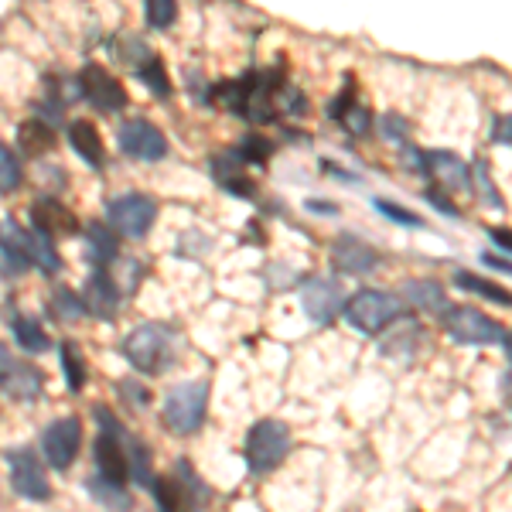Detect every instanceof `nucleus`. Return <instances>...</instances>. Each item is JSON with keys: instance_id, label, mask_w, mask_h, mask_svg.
<instances>
[{"instance_id": "obj_27", "label": "nucleus", "mask_w": 512, "mask_h": 512, "mask_svg": "<svg viewBox=\"0 0 512 512\" xmlns=\"http://www.w3.org/2000/svg\"><path fill=\"white\" fill-rule=\"evenodd\" d=\"M137 76L147 82V89H151L154 96H171V79H168V72H164V62L158 59V55H151L144 65L137 69Z\"/></svg>"}, {"instance_id": "obj_44", "label": "nucleus", "mask_w": 512, "mask_h": 512, "mask_svg": "<svg viewBox=\"0 0 512 512\" xmlns=\"http://www.w3.org/2000/svg\"><path fill=\"white\" fill-rule=\"evenodd\" d=\"M502 345H506V355H509V362H512V332H506V338H502Z\"/></svg>"}, {"instance_id": "obj_12", "label": "nucleus", "mask_w": 512, "mask_h": 512, "mask_svg": "<svg viewBox=\"0 0 512 512\" xmlns=\"http://www.w3.org/2000/svg\"><path fill=\"white\" fill-rule=\"evenodd\" d=\"M332 263H335V270H342V274H369V270L379 267V253L366 243V239L342 233L332 243Z\"/></svg>"}, {"instance_id": "obj_8", "label": "nucleus", "mask_w": 512, "mask_h": 512, "mask_svg": "<svg viewBox=\"0 0 512 512\" xmlns=\"http://www.w3.org/2000/svg\"><path fill=\"white\" fill-rule=\"evenodd\" d=\"M82 448V424L76 417H59L45 427L41 434V451H45V461L55 468V472H69L79 458Z\"/></svg>"}, {"instance_id": "obj_36", "label": "nucleus", "mask_w": 512, "mask_h": 512, "mask_svg": "<svg viewBox=\"0 0 512 512\" xmlns=\"http://www.w3.org/2000/svg\"><path fill=\"white\" fill-rule=\"evenodd\" d=\"M492 144H506L512 147V113H499L492 123Z\"/></svg>"}, {"instance_id": "obj_17", "label": "nucleus", "mask_w": 512, "mask_h": 512, "mask_svg": "<svg viewBox=\"0 0 512 512\" xmlns=\"http://www.w3.org/2000/svg\"><path fill=\"white\" fill-rule=\"evenodd\" d=\"M69 144H72V151H76L79 158L89 164V168L103 171L106 147H103V137H99V130L93 127V123H89V120H72L69 123Z\"/></svg>"}, {"instance_id": "obj_34", "label": "nucleus", "mask_w": 512, "mask_h": 512, "mask_svg": "<svg viewBox=\"0 0 512 512\" xmlns=\"http://www.w3.org/2000/svg\"><path fill=\"white\" fill-rule=\"evenodd\" d=\"M383 134L396 140V144H407V137H410V123L403 120V117H396V113H386L383 117Z\"/></svg>"}, {"instance_id": "obj_31", "label": "nucleus", "mask_w": 512, "mask_h": 512, "mask_svg": "<svg viewBox=\"0 0 512 512\" xmlns=\"http://www.w3.org/2000/svg\"><path fill=\"white\" fill-rule=\"evenodd\" d=\"M270 151H274V144L270 140H263V137H243V144H239V161L243 164H250V161H256V164H263L270 158Z\"/></svg>"}, {"instance_id": "obj_41", "label": "nucleus", "mask_w": 512, "mask_h": 512, "mask_svg": "<svg viewBox=\"0 0 512 512\" xmlns=\"http://www.w3.org/2000/svg\"><path fill=\"white\" fill-rule=\"evenodd\" d=\"M482 263H485V267H492V270H506V274H512V263L499 260V256H492V253H485V256H482Z\"/></svg>"}, {"instance_id": "obj_15", "label": "nucleus", "mask_w": 512, "mask_h": 512, "mask_svg": "<svg viewBox=\"0 0 512 512\" xmlns=\"http://www.w3.org/2000/svg\"><path fill=\"white\" fill-rule=\"evenodd\" d=\"M427 175H434L437 185L451 188V192H468V188H472V168H468L454 151L427 154Z\"/></svg>"}, {"instance_id": "obj_42", "label": "nucleus", "mask_w": 512, "mask_h": 512, "mask_svg": "<svg viewBox=\"0 0 512 512\" xmlns=\"http://www.w3.org/2000/svg\"><path fill=\"white\" fill-rule=\"evenodd\" d=\"M308 209H311V212H321V216H335V212H338L332 202H315V198L308 202Z\"/></svg>"}, {"instance_id": "obj_11", "label": "nucleus", "mask_w": 512, "mask_h": 512, "mask_svg": "<svg viewBox=\"0 0 512 512\" xmlns=\"http://www.w3.org/2000/svg\"><path fill=\"white\" fill-rule=\"evenodd\" d=\"M79 93L86 96L89 106H96V110H103V113H117L127 106V89H123L103 65H86V69H82Z\"/></svg>"}, {"instance_id": "obj_19", "label": "nucleus", "mask_w": 512, "mask_h": 512, "mask_svg": "<svg viewBox=\"0 0 512 512\" xmlns=\"http://www.w3.org/2000/svg\"><path fill=\"white\" fill-rule=\"evenodd\" d=\"M216 181L236 198H256V188L246 178V164L239 161V154H226L222 161H216Z\"/></svg>"}, {"instance_id": "obj_30", "label": "nucleus", "mask_w": 512, "mask_h": 512, "mask_svg": "<svg viewBox=\"0 0 512 512\" xmlns=\"http://www.w3.org/2000/svg\"><path fill=\"white\" fill-rule=\"evenodd\" d=\"M175 18H178V7L171 4V0H147V24H151V28L164 31L175 24Z\"/></svg>"}, {"instance_id": "obj_21", "label": "nucleus", "mask_w": 512, "mask_h": 512, "mask_svg": "<svg viewBox=\"0 0 512 512\" xmlns=\"http://www.w3.org/2000/svg\"><path fill=\"white\" fill-rule=\"evenodd\" d=\"M89 492H93V499L99 506H106L110 512H130V506H134V499L123 489V482H110V478H103V475L89 478Z\"/></svg>"}, {"instance_id": "obj_7", "label": "nucleus", "mask_w": 512, "mask_h": 512, "mask_svg": "<svg viewBox=\"0 0 512 512\" xmlns=\"http://www.w3.org/2000/svg\"><path fill=\"white\" fill-rule=\"evenodd\" d=\"M106 219H110V226L117 229V233L140 239L151 233V226L158 222V202H154L151 195L127 192L106 205Z\"/></svg>"}, {"instance_id": "obj_3", "label": "nucleus", "mask_w": 512, "mask_h": 512, "mask_svg": "<svg viewBox=\"0 0 512 512\" xmlns=\"http://www.w3.org/2000/svg\"><path fill=\"white\" fill-rule=\"evenodd\" d=\"M243 454H246V468L253 475H267L274 468L284 465V458L291 454V431H287L284 420H256L246 434V444H243Z\"/></svg>"}, {"instance_id": "obj_9", "label": "nucleus", "mask_w": 512, "mask_h": 512, "mask_svg": "<svg viewBox=\"0 0 512 512\" xmlns=\"http://www.w3.org/2000/svg\"><path fill=\"white\" fill-rule=\"evenodd\" d=\"M7 468H11V489L28 502H48L52 499V485L41 468V461L28 448L7 451Z\"/></svg>"}, {"instance_id": "obj_28", "label": "nucleus", "mask_w": 512, "mask_h": 512, "mask_svg": "<svg viewBox=\"0 0 512 512\" xmlns=\"http://www.w3.org/2000/svg\"><path fill=\"white\" fill-rule=\"evenodd\" d=\"M24 181V171L18 158H14V151L7 144H0V192H14V188H21Z\"/></svg>"}, {"instance_id": "obj_32", "label": "nucleus", "mask_w": 512, "mask_h": 512, "mask_svg": "<svg viewBox=\"0 0 512 512\" xmlns=\"http://www.w3.org/2000/svg\"><path fill=\"white\" fill-rule=\"evenodd\" d=\"M472 175H475V185L478 192H482V202L492 205V209H502V198H499V188L489 181V168H485V161H475L472 164Z\"/></svg>"}, {"instance_id": "obj_38", "label": "nucleus", "mask_w": 512, "mask_h": 512, "mask_svg": "<svg viewBox=\"0 0 512 512\" xmlns=\"http://www.w3.org/2000/svg\"><path fill=\"white\" fill-rule=\"evenodd\" d=\"M120 393L127 396L130 407H147V403H151V393H147L144 386H137L134 390V383H120Z\"/></svg>"}, {"instance_id": "obj_37", "label": "nucleus", "mask_w": 512, "mask_h": 512, "mask_svg": "<svg viewBox=\"0 0 512 512\" xmlns=\"http://www.w3.org/2000/svg\"><path fill=\"white\" fill-rule=\"evenodd\" d=\"M342 123H345V130H349V134H366V130H369V113L362 110V106H352V110L342 117Z\"/></svg>"}, {"instance_id": "obj_5", "label": "nucleus", "mask_w": 512, "mask_h": 512, "mask_svg": "<svg viewBox=\"0 0 512 512\" xmlns=\"http://www.w3.org/2000/svg\"><path fill=\"white\" fill-rule=\"evenodd\" d=\"M205 410H209V383L195 379V383H181L164 400V427L178 437L195 434L205 424Z\"/></svg>"}, {"instance_id": "obj_26", "label": "nucleus", "mask_w": 512, "mask_h": 512, "mask_svg": "<svg viewBox=\"0 0 512 512\" xmlns=\"http://www.w3.org/2000/svg\"><path fill=\"white\" fill-rule=\"evenodd\" d=\"M86 239H89V260H113L117 256V239L110 236V229L99 226V222H93V226H86Z\"/></svg>"}, {"instance_id": "obj_2", "label": "nucleus", "mask_w": 512, "mask_h": 512, "mask_svg": "<svg viewBox=\"0 0 512 512\" xmlns=\"http://www.w3.org/2000/svg\"><path fill=\"white\" fill-rule=\"evenodd\" d=\"M0 256L14 260L18 267H38L45 274H55L62 267L59 253L52 250V239L38 229H24L14 219H0Z\"/></svg>"}, {"instance_id": "obj_1", "label": "nucleus", "mask_w": 512, "mask_h": 512, "mask_svg": "<svg viewBox=\"0 0 512 512\" xmlns=\"http://www.w3.org/2000/svg\"><path fill=\"white\" fill-rule=\"evenodd\" d=\"M123 359L144 376H161L175 362V335L164 325H137L123 338Z\"/></svg>"}, {"instance_id": "obj_20", "label": "nucleus", "mask_w": 512, "mask_h": 512, "mask_svg": "<svg viewBox=\"0 0 512 512\" xmlns=\"http://www.w3.org/2000/svg\"><path fill=\"white\" fill-rule=\"evenodd\" d=\"M454 287L485 297V301L502 304V308H512V291H506L502 284H495V280H485V277L472 274V270H458V274H454Z\"/></svg>"}, {"instance_id": "obj_6", "label": "nucleus", "mask_w": 512, "mask_h": 512, "mask_svg": "<svg viewBox=\"0 0 512 512\" xmlns=\"http://www.w3.org/2000/svg\"><path fill=\"white\" fill-rule=\"evenodd\" d=\"M441 325L458 345H495L506 338V328L499 321L475 308H465V304H451L441 315Z\"/></svg>"}, {"instance_id": "obj_43", "label": "nucleus", "mask_w": 512, "mask_h": 512, "mask_svg": "<svg viewBox=\"0 0 512 512\" xmlns=\"http://www.w3.org/2000/svg\"><path fill=\"white\" fill-rule=\"evenodd\" d=\"M11 362L14 359H11V352H7V345H0V376H4V369L11 366Z\"/></svg>"}, {"instance_id": "obj_10", "label": "nucleus", "mask_w": 512, "mask_h": 512, "mask_svg": "<svg viewBox=\"0 0 512 512\" xmlns=\"http://www.w3.org/2000/svg\"><path fill=\"white\" fill-rule=\"evenodd\" d=\"M117 144L134 161H161L168 154V140L151 120H127L117 130Z\"/></svg>"}, {"instance_id": "obj_22", "label": "nucleus", "mask_w": 512, "mask_h": 512, "mask_svg": "<svg viewBox=\"0 0 512 512\" xmlns=\"http://www.w3.org/2000/svg\"><path fill=\"white\" fill-rule=\"evenodd\" d=\"M420 338H424V328L417 321H407L403 328L390 332V338L383 342V355H390V359H414Z\"/></svg>"}, {"instance_id": "obj_33", "label": "nucleus", "mask_w": 512, "mask_h": 512, "mask_svg": "<svg viewBox=\"0 0 512 512\" xmlns=\"http://www.w3.org/2000/svg\"><path fill=\"white\" fill-rule=\"evenodd\" d=\"M55 301H59V308H52V311H59L62 318H79L82 311H86V308H82V297H76L72 291H59L52 297V304Z\"/></svg>"}, {"instance_id": "obj_39", "label": "nucleus", "mask_w": 512, "mask_h": 512, "mask_svg": "<svg viewBox=\"0 0 512 512\" xmlns=\"http://www.w3.org/2000/svg\"><path fill=\"white\" fill-rule=\"evenodd\" d=\"M427 202H431L437 212H444V216H458V205L448 202V198L437 192V188H431V192H427Z\"/></svg>"}, {"instance_id": "obj_18", "label": "nucleus", "mask_w": 512, "mask_h": 512, "mask_svg": "<svg viewBox=\"0 0 512 512\" xmlns=\"http://www.w3.org/2000/svg\"><path fill=\"white\" fill-rule=\"evenodd\" d=\"M400 294L407 297L414 308H424V311H434V315H444V311L451 308L448 294H444V287L437 284L431 277H420V280H407V284L400 287Z\"/></svg>"}, {"instance_id": "obj_23", "label": "nucleus", "mask_w": 512, "mask_h": 512, "mask_svg": "<svg viewBox=\"0 0 512 512\" xmlns=\"http://www.w3.org/2000/svg\"><path fill=\"white\" fill-rule=\"evenodd\" d=\"M14 338H18L21 349H24V352H31V355H35V352H45L48 345H52V342H48V335L41 332L38 321H31V318H14Z\"/></svg>"}, {"instance_id": "obj_24", "label": "nucleus", "mask_w": 512, "mask_h": 512, "mask_svg": "<svg viewBox=\"0 0 512 512\" xmlns=\"http://www.w3.org/2000/svg\"><path fill=\"white\" fill-rule=\"evenodd\" d=\"M18 137H21V147H24L28 154L48 151V147H52V140H55L52 127H48V123H41V120H28V123H24V127L18 130Z\"/></svg>"}, {"instance_id": "obj_4", "label": "nucleus", "mask_w": 512, "mask_h": 512, "mask_svg": "<svg viewBox=\"0 0 512 512\" xmlns=\"http://www.w3.org/2000/svg\"><path fill=\"white\" fill-rule=\"evenodd\" d=\"M342 311H345V321H349L355 332L373 338L379 332H386V328L403 315V304H400V297L390 291L366 287V291L352 294L349 301L342 304Z\"/></svg>"}, {"instance_id": "obj_14", "label": "nucleus", "mask_w": 512, "mask_h": 512, "mask_svg": "<svg viewBox=\"0 0 512 512\" xmlns=\"http://www.w3.org/2000/svg\"><path fill=\"white\" fill-rule=\"evenodd\" d=\"M117 304H120V291H117V284H113V277L96 270V274L86 280V287H82V308H86L89 315L110 321V318H117Z\"/></svg>"}, {"instance_id": "obj_40", "label": "nucleus", "mask_w": 512, "mask_h": 512, "mask_svg": "<svg viewBox=\"0 0 512 512\" xmlns=\"http://www.w3.org/2000/svg\"><path fill=\"white\" fill-rule=\"evenodd\" d=\"M489 239L495 246H502L506 253H512V233H509V229H489Z\"/></svg>"}, {"instance_id": "obj_29", "label": "nucleus", "mask_w": 512, "mask_h": 512, "mask_svg": "<svg viewBox=\"0 0 512 512\" xmlns=\"http://www.w3.org/2000/svg\"><path fill=\"white\" fill-rule=\"evenodd\" d=\"M376 212H383L386 219H393L396 226H410V229H420L424 226V219L417 216V212H410V209H403V205H396V202H386V198H376Z\"/></svg>"}, {"instance_id": "obj_35", "label": "nucleus", "mask_w": 512, "mask_h": 512, "mask_svg": "<svg viewBox=\"0 0 512 512\" xmlns=\"http://www.w3.org/2000/svg\"><path fill=\"white\" fill-rule=\"evenodd\" d=\"M355 86H352V79L349 82H345V89H342V93H338L335 99H332V106H328V117H335V120H342L345 117V113H349L352 110V106H355Z\"/></svg>"}, {"instance_id": "obj_25", "label": "nucleus", "mask_w": 512, "mask_h": 512, "mask_svg": "<svg viewBox=\"0 0 512 512\" xmlns=\"http://www.w3.org/2000/svg\"><path fill=\"white\" fill-rule=\"evenodd\" d=\"M62 369H65V383L72 393H79L86 386V362L76 349V342H62Z\"/></svg>"}, {"instance_id": "obj_16", "label": "nucleus", "mask_w": 512, "mask_h": 512, "mask_svg": "<svg viewBox=\"0 0 512 512\" xmlns=\"http://www.w3.org/2000/svg\"><path fill=\"white\" fill-rule=\"evenodd\" d=\"M338 308H342V294H338L335 284H328L325 277H311L308 284H304V311H308L318 325H328V321L338 315Z\"/></svg>"}, {"instance_id": "obj_13", "label": "nucleus", "mask_w": 512, "mask_h": 512, "mask_svg": "<svg viewBox=\"0 0 512 512\" xmlns=\"http://www.w3.org/2000/svg\"><path fill=\"white\" fill-rule=\"evenodd\" d=\"M41 390H45V376H41L38 366H31V362H11V366L4 369V376H0V393H7L11 400H38Z\"/></svg>"}]
</instances>
